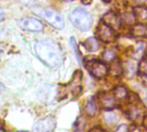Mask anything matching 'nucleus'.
I'll return each instance as SVG.
<instances>
[{"mask_svg": "<svg viewBox=\"0 0 147 132\" xmlns=\"http://www.w3.org/2000/svg\"><path fill=\"white\" fill-rule=\"evenodd\" d=\"M34 51L39 58L52 68L59 67L62 63V52L59 46L50 40H40L34 45Z\"/></svg>", "mask_w": 147, "mask_h": 132, "instance_id": "nucleus-1", "label": "nucleus"}, {"mask_svg": "<svg viewBox=\"0 0 147 132\" xmlns=\"http://www.w3.org/2000/svg\"><path fill=\"white\" fill-rule=\"evenodd\" d=\"M69 19L72 25L81 31L89 30L93 23L90 14L82 8H77L69 15Z\"/></svg>", "mask_w": 147, "mask_h": 132, "instance_id": "nucleus-2", "label": "nucleus"}, {"mask_svg": "<svg viewBox=\"0 0 147 132\" xmlns=\"http://www.w3.org/2000/svg\"><path fill=\"white\" fill-rule=\"evenodd\" d=\"M40 15L44 18L46 21H47L51 26L57 29H62L65 27V21L61 15L52 9H47L42 10L40 13Z\"/></svg>", "mask_w": 147, "mask_h": 132, "instance_id": "nucleus-3", "label": "nucleus"}, {"mask_svg": "<svg viewBox=\"0 0 147 132\" xmlns=\"http://www.w3.org/2000/svg\"><path fill=\"white\" fill-rule=\"evenodd\" d=\"M55 126V119L53 117H46L34 125L33 132H53Z\"/></svg>", "mask_w": 147, "mask_h": 132, "instance_id": "nucleus-4", "label": "nucleus"}, {"mask_svg": "<svg viewBox=\"0 0 147 132\" xmlns=\"http://www.w3.org/2000/svg\"><path fill=\"white\" fill-rule=\"evenodd\" d=\"M19 25L22 28L32 32H40L43 29L42 23L34 18H24L19 22Z\"/></svg>", "mask_w": 147, "mask_h": 132, "instance_id": "nucleus-5", "label": "nucleus"}, {"mask_svg": "<svg viewBox=\"0 0 147 132\" xmlns=\"http://www.w3.org/2000/svg\"><path fill=\"white\" fill-rule=\"evenodd\" d=\"M90 73L96 78H102L109 73V69L107 65L100 61L94 60L90 63Z\"/></svg>", "mask_w": 147, "mask_h": 132, "instance_id": "nucleus-6", "label": "nucleus"}, {"mask_svg": "<svg viewBox=\"0 0 147 132\" xmlns=\"http://www.w3.org/2000/svg\"><path fill=\"white\" fill-rule=\"evenodd\" d=\"M98 36L99 39L106 43L112 42L115 40V33L113 28H111L106 23H101L98 27Z\"/></svg>", "mask_w": 147, "mask_h": 132, "instance_id": "nucleus-7", "label": "nucleus"}, {"mask_svg": "<svg viewBox=\"0 0 147 132\" xmlns=\"http://www.w3.org/2000/svg\"><path fill=\"white\" fill-rule=\"evenodd\" d=\"M103 21L107 25H109L113 29H119L121 27V19L114 12L110 11L107 13L103 17Z\"/></svg>", "mask_w": 147, "mask_h": 132, "instance_id": "nucleus-8", "label": "nucleus"}, {"mask_svg": "<svg viewBox=\"0 0 147 132\" xmlns=\"http://www.w3.org/2000/svg\"><path fill=\"white\" fill-rule=\"evenodd\" d=\"M100 103L102 108L110 109L115 106V100L113 95L110 94H103L100 98Z\"/></svg>", "mask_w": 147, "mask_h": 132, "instance_id": "nucleus-9", "label": "nucleus"}, {"mask_svg": "<svg viewBox=\"0 0 147 132\" xmlns=\"http://www.w3.org/2000/svg\"><path fill=\"white\" fill-rule=\"evenodd\" d=\"M131 33L134 37L147 38V25L137 24V25L134 26V27L131 30Z\"/></svg>", "mask_w": 147, "mask_h": 132, "instance_id": "nucleus-10", "label": "nucleus"}, {"mask_svg": "<svg viewBox=\"0 0 147 132\" xmlns=\"http://www.w3.org/2000/svg\"><path fill=\"white\" fill-rule=\"evenodd\" d=\"M127 94H128L127 88L124 86L119 85V86H116L114 89V97L119 101H123L127 99Z\"/></svg>", "mask_w": 147, "mask_h": 132, "instance_id": "nucleus-11", "label": "nucleus"}, {"mask_svg": "<svg viewBox=\"0 0 147 132\" xmlns=\"http://www.w3.org/2000/svg\"><path fill=\"white\" fill-rule=\"evenodd\" d=\"M84 47L90 51V52H95L96 50H98L99 48V45L97 40L95 38H88L85 41H84Z\"/></svg>", "mask_w": 147, "mask_h": 132, "instance_id": "nucleus-12", "label": "nucleus"}, {"mask_svg": "<svg viewBox=\"0 0 147 132\" xmlns=\"http://www.w3.org/2000/svg\"><path fill=\"white\" fill-rule=\"evenodd\" d=\"M110 72L112 73L113 76H117L122 74L123 72V68L120 61H114L112 64V66L110 68Z\"/></svg>", "mask_w": 147, "mask_h": 132, "instance_id": "nucleus-13", "label": "nucleus"}, {"mask_svg": "<svg viewBox=\"0 0 147 132\" xmlns=\"http://www.w3.org/2000/svg\"><path fill=\"white\" fill-rule=\"evenodd\" d=\"M134 13L136 16L142 21H146L147 20V8L144 6H139L134 8Z\"/></svg>", "mask_w": 147, "mask_h": 132, "instance_id": "nucleus-14", "label": "nucleus"}, {"mask_svg": "<svg viewBox=\"0 0 147 132\" xmlns=\"http://www.w3.org/2000/svg\"><path fill=\"white\" fill-rule=\"evenodd\" d=\"M84 111L87 113V115H89L90 117L95 116V114L96 113V107L95 102L93 101H88L86 106H85V107H84Z\"/></svg>", "mask_w": 147, "mask_h": 132, "instance_id": "nucleus-15", "label": "nucleus"}, {"mask_svg": "<svg viewBox=\"0 0 147 132\" xmlns=\"http://www.w3.org/2000/svg\"><path fill=\"white\" fill-rule=\"evenodd\" d=\"M127 113H128L129 119H131L132 120H135L139 118L140 114V110L138 108V107H132L129 108Z\"/></svg>", "mask_w": 147, "mask_h": 132, "instance_id": "nucleus-16", "label": "nucleus"}, {"mask_svg": "<svg viewBox=\"0 0 147 132\" xmlns=\"http://www.w3.org/2000/svg\"><path fill=\"white\" fill-rule=\"evenodd\" d=\"M115 55H116V53H115V51H113L111 49H107L103 52V58H104L105 61L109 62V61L115 60Z\"/></svg>", "mask_w": 147, "mask_h": 132, "instance_id": "nucleus-17", "label": "nucleus"}, {"mask_svg": "<svg viewBox=\"0 0 147 132\" xmlns=\"http://www.w3.org/2000/svg\"><path fill=\"white\" fill-rule=\"evenodd\" d=\"M85 125H86L85 119L83 117H80L76 124V128L74 132H84V128L85 127Z\"/></svg>", "mask_w": 147, "mask_h": 132, "instance_id": "nucleus-18", "label": "nucleus"}, {"mask_svg": "<svg viewBox=\"0 0 147 132\" xmlns=\"http://www.w3.org/2000/svg\"><path fill=\"white\" fill-rule=\"evenodd\" d=\"M105 120L108 123H115V122H116V116L115 113H109L105 115Z\"/></svg>", "mask_w": 147, "mask_h": 132, "instance_id": "nucleus-19", "label": "nucleus"}, {"mask_svg": "<svg viewBox=\"0 0 147 132\" xmlns=\"http://www.w3.org/2000/svg\"><path fill=\"white\" fill-rule=\"evenodd\" d=\"M140 71L142 74L147 75V59H143L140 64Z\"/></svg>", "mask_w": 147, "mask_h": 132, "instance_id": "nucleus-20", "label": "nucleus"}, {"mask_svg": "<svg viewBox=\"0 0 147 132\" xmlns=\"http://www.w3.org/2000/svg\"><path fill=\"white\" fill-rule=\"evenodd\" d=\"M71 47L73 48L74 52H75V54L78 58V61L80 63V55H79V51H78V47H77V45H76V42H75V40L73 38L71 39Z\"/></svg>", "mask_w": 147, "mask_h": 132, "instance_id": "nucleus-21", "label": "nucleus"}, {"mask_svg": "<svg viewBox=\"0 0 147 132\" xmlns=\"http://www.w3.org/2000/svg\"><path fill=\"white\" fill-rule=\"evenodd\" d=\"M115 132H127V126L126 125H121Z\"/></svg>", "mask_w": 147, "mask_h": 132, "instance_id": "nucleus-22", "label": "nucleus"}, {"mask_svg": "<svg viewBox=\"0 0 147 132\" xmlns=\"http://www.w3.org/2000/svg\"><path fill=\"white\" fill-rule=\"evenodd\" d=\"M90 132H106L103 129H102L101 127H94L93 129H91Z\"/></svg>", "mask_w": 147, "mask_h": 132, "instance_id": "nucleus-23", "label": "nucleus"}, {"mask_svg": "<svg viewBox=\"0 0 147 132\" xmlns=\"http://www.w3.org/2000/svg\"><path fill=\"white\" fill-rule=\"evenodd\" d=\"M91 2H92V0H82V3H84V4H87V5L90 4Z\"/></svg>", "mask_w": 147, "mask_h": 132, "instance_id": "nucleus-24", "label": "nucleus"}, {"mask_svg": "<svg viewBox=\"0 0 147 132\" xmlns=\"http://www.w3.org/2000/svg\"><path fill=\"white\" fill-rule=\"evenodd\" d=\"M4 18V13L3 12H0V21H3Z\"/></svg>", "mask_w": 147, "mask_h": 132, "instance_id": "nucleus-25", "label": "nucleus"}, {"mask_svg": "<svg viewBox=\"0 0 147 132\" xmlns=\"http://www.w3.org/2000/svg\"><path fill=\"white\" fill-rule=\"evenodd\" d=\"M146 0H134V2H135V3H144V2H146Z\"/></svg>", "mask_w": 147, "mask_h": 132, "instance_id": "nucleus-26", "label": "nucleus"}, {"mask_svg": "<svg viewBox=\"0 0 147 132\" xmlns=\"http://www.w3.org/2000/svg\"><path fill=\"white\" fill-rule=\"evenodd\" d=\"M1 54H2V48L0 47V56H1Z\"/></svg>", "mask_w": 147, "mask_h": 132, "instance_id": "nucleus-27", "label": "nucleus"}, {"mask_svg": "<svg viewBox=\"0 0 147 132\" xmlns=\"http://www.w3.org/2000/svg\"><path fill=\"white\" fill-rule=\"evenodd\" d=\"M64 1H66V2H70V1H72V0H64Z\"/></svg>", "mask_w": 147, "mask_h": 132, "instance_id": "nucleus-28", "label": "nucleus"}, {"mask_svg": "<svg viewBox=\"0 0 147 132\" xmlns=\"http://www.w3.org/2000/svg\"><path fill=\"white\" fill-rule=\"evenodd\" d=\"M104 1H105V2H109V0H104Z\"/></svg>", "mask_w": 147, "mask_h": 132, "instance_id": "nucleus-29", "label": "nucleus"}, {"mask_svg": "<svg viewBox=\"0 0 147 132\" xmlns=\"http://www.w3.org/2000/svg\"><path fill=\"white\" fill-rule=\"evenodd\" d=\"M17 132H24V131H17Z\"/></svg>", "mask_w": 147, "mask_h": 132, "instance_id": "nucleus-30", "label": "nucleus"}, {"mask_svg": "<svg viewBox=\"0 0 147 132\" xmlns=\"http://www.w3.org/2000/svg\"><path fill=\"white\" fill-rule=\"evenodd\" d=\"M146 54H147V52H146Z\"/></svg>", "mask_w": 147, "mask_h": 132, "instance_id": "nucleus-31", "label": "nucleus"}]
</instances>
